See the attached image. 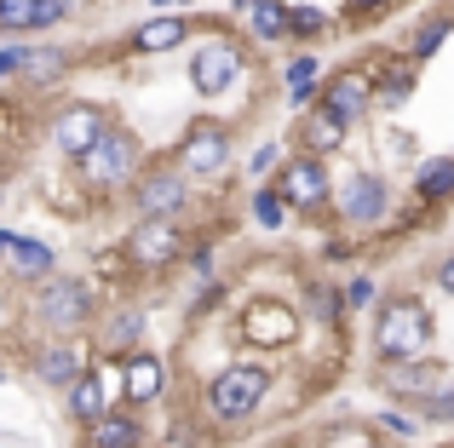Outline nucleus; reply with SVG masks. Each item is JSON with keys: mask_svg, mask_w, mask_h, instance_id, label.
Segmentation results:
<instances>
[{"mask_svg": "<svg viewBox=\"0 0 454 448\" xmlns=\"http://www.w3.org/2000/svg\"><path fill=\"white\" fill-rule=\"evenodd\" d=\"M69 167H75V184H81V190L115 196V190H127V184L138 179V167H145V144H138L133 127L110 121V133H104L81 161H69Z\"/></svg>", "mask_w": 454, "mask_h": 448, "instance_id": "obj_7", "label": "nucleus"}, {"mask_svg": "<svg viewBox=\"0 0 454 448\" xmlns=\"http://www.w3.org/2000/svg\"><path fill=\"white\" fill-rule=\"evenodd\" d=\"M265 184L282 196L288 219L300 213L305 224H310V219H317V224H333V219H328V202H333V173H328V161H310V156H282V167L270 173Z\"/></svg>", "mask_w": 454, "mask_h": 448, "instance_id": "obj_9", "label": "nucleus"}, {"mask_svg": "<svg viewBox=\"0 0 454 448\" xmlns=\"http://www.w3.org/2000/svg\"><path fill=\"white\" fill-rule=\"evenodd\" d=\"M414 207L426 213H443L454 202V156H432V161H414V184H409Z\"/></svg>", "mask_w": 454, "mask_h": 448, "instance_id": "obj_26", "label": "nucleus"}, {"mask_svg": "<svg viewBox=\"0 0 454 448\" xmlns=\"http://www.w3.org/2000/svg\"><path fill=\"white\" fill-rule=\"evenodd\" d=\"M23 58H29V41H0V81H18Z\"/></svg>", "mask_w": 454, "mask_h": 448, "instance_id": "obj_40", "label": "nucleus"}, {"mask_svg": "<svg viewBox=\"0 0 454 448\" xmlns=\"http://www.w3.org/2000/svg\"><path fill=\"white\" fill-rule=\"evenodd\" d=\"M150 6H155V12H190L196 0H150Z\"/></svg>", "mask_w": 454, "mask_h": 448, "instance_id": "obj_44", "label": "nucleus"}, {"mask_svg": "<svg viewBox=\"0 0 454 448\" xmlns=\"http://www.w3.org/2000/svg\"><path fill=\"white\" fill-rule=\"evenodd\" d=\"M6 288H41L46 276H58V247L41 242V236H12V253H6Z\"/></svg>", "mask_w": 454, "mask_h": 448, "instance_id": "obj_21", "label": "nucleus"}, {"mask_svg": "<svg viewBox=\"0 0 454 448\" xmlns=\"http://www.w3.org/2000/svg\"><path fill=\"white\" fill-rule=\"evenodd\" d=\"M104 311V293L81 270H58L41 288H29V322L46 328V339H81Z\"/></svg>", "mask_w": 454, "mask_h": 448, "instance_id": "obj_2", "label": "nucleus"}, {"mask_svg": "<svg viewBox=\"0 0 454 448\" xmlns=\"http://www.w3.org/2000/svg\"><path fill=\"white\" fill-rule=\"evenodd\" d=\"M391 6H397V0H345L333 23H345V29H368V23H380Z\"/></svg>", "mask_w": 454, "mask_h": 448, "instance_id": "obj_36", "label": "nucleus"}, {"mask_svg": "<svg viewBox=\"0 0 454 448\" xmlns=\"http://www.w3.org/2000/svg\"><path fill=\"white\" fill-rule=\"evenodd\" d=\"M115 368V397H121V408H155L167 397V357L161 351H127L121 362H110Z\"/></svg>", "mask_w": 454, "mask_h": 448, "instance_id": "obj_14", "label": "nucleus"}, {"mask_svg": "<svg viewBox=\"0 0 454 448\" xmlns=\"http://www.w3.org/2000/svg\"><path fill=\"white\" fill-rule=\"evenodd\" d=\"M449 35H454V6H437V12H426V18L414 23L409 35H403L397 58H409L414 69H426V64H432V58L449 46Z\"/></svg>", "mask_w": 454, "mask_h": 448, "instance_id": "obj_23", "label": "nucleus"}, {"mask_svg": "<svg viewBox=\"0 0 454 448\" xmlns=\"http://www.w3.org/2000/svg\"><path fill=\"white\" fill-rule=\"evenodd\" d=\"M363 75H368V87H374V110L380 115H397L403 104L414 98V87H420V69H414L409 58H397V46H391V52H368Z\"/></svg>", "mask_w": 454, "mask_h": 448, "instance_id": "obj_19", "label": "nucleus"}, {"mask_svg": "<svg viewBox=\"0 0 454 448\" xmlns=\"http://www.w3.org/2000/svg\"><path fill=\"white\" fill-rule=\"evenodd\" d=\"M110 397H115V368H110V362H87V368H81V380L64 385V408H69V420H75L81 431H87L104 408H115Z\"/></svg>", "mask_w": 454, "mask_h": 448, "instance_id": "obj_20", "label": "nucleus"}, {"mask_svg": "<svg viewBox=\"0 0 454 448\" xmlns=\"http://www.w3.org/2000/svg\"><path fill=\"white\" fill-rule=\"evenodd\" d=\"M145 328H150V311H145V299H104V311H98V322L87 328L92 334V351H98V362H121L127 351H138L145 345Z\"/></svg>", "mask_w": 454, "mask_h": 448, "instance_id": "obj_12", "label": "nucleus"}, {"mask_svg": "<svg viewBox=\"0 0 454 448\" xmlns=\"http://www.w3.org/2000/svg\"><path fill=\"white\" fill-rule=\"evenodd\" d=\"M167 161L184 173V184L231 179V167H236V127L219 121V115H196V121H184V133H178V144H173Z\"/></svg>", "mask_w": 454, "mask_h": 448, "instance_id": "obj_5", "label": "nucleus"}, {"mask_svg": "<svg viewBox=\"0 0 454 448\" xmlns=\"http://www.w3.org/2000/svg\"><path fill=\"white\" fill-rule=\"evenodd\" d=\"M317 110H328L340 127H363L374 115V87H368L363 64H345V69H328L317 87Z\"/></svg>", "mask_w": 454, "mask_h": 448, "instance_id": "obj_15", "label": "nucleus"}, {"mask_svg": "<svg viewBox=\"0 0 454 448\" xmlns=\"http://www.w3.org/2000/svg\"><path fill=\"white\" fill-rule=\"evenodd\" d=\"M432 282H437V293H449V299H454V247L432 265Z\"/></svg>", "mask_w": 454, "mask_h": 448, "instance_id": "obj_42", "label": "nucleus"}, {"mask_svg": "<svg viewBox=\"0 0 454 448\" xmlns=\"http://www.w3.org/2000/svg\"><path fill=\"white\" fill-rule=\"evenodd\" d=\"M201 41L190 46V58H184V75H190V87H196V98H207V104H219V98H231L236 87L247 81V69H254V46L242 41V35H231L224 23H201Z\"/></svg>", "mask_w": 454, "mask_h": 448, "instance_id": "obj_3", "label": "nucleus"}, {"mask_svg": "<svg viewBox=\"0 0 454 448\" xmlns=\"http://www.w3.org/2000/svg\"><path fill=\"white\" fill-rule=\"evenodd\" d=\"M409 414L420 420V426H454V374H449L443 385H437L432 397H426V403H414Z\"/></svg>", "mask_w": 454, "mask_h": 448, "instance_id": "obj_33", "label": "nucleus"}, {"mask_svg": "<svg viewBox=\"0 0 454 448\" xmlns=\"http://www.w3.org/2000/svg\"><path fill=\"white\" fill-rule=\"evenodd\" d=\"M368 426H374L380 437H391V443H414V437H420V420H414L409 408H380Z\"/></svg>", "mask_w": 454, "mask_h": 448, "instance_id": "obj_34", "label": "nucleus"}, {"mask_svg": "<svg viewBox=\"0 0 454 448\" xmlns=\"http://www.w3.org/2000/svg\"><path fill=\"white\" fill-rule=\"evenodd\" d=\"M18 322V305H12V288H6V276H0V334Z\"/></svg>", "mask_w": 454, "mask_h": 448, "instance_id": "obj_43", "label": "nucleus"}, {"mask_svg": "<svg viewBox=\"0 0 454 448\" xmlns=\"http://www.w3.org/2000/svg\"><path fill=\"white\" fill-rule=\"evenodd\" d=\"M363 448H380V443H363Z\"/></svg>", "mask_w": 454, "mask_h": 448, "instance_id": "obj_46", "label": "nucleus"}, {"mask_svg": "<svg viewBox=\"0 0 454 448\" xmlns=\"http://www.w3.org/2000/svg\"><path fill=\"white\" fill-rule=\"evenodd\" d=\"M35 35V0H0V41Z\"/></svg>", "mask_w": 454, "mask_h": 448, "instance_id": "obj_35", "label": "nucleus"}, {"mask_svg": "<svg viewBox=\"0 0 454 448\" xmlns=\"http://www.w3.org/2000/svg\"><path fill=\"white\" fill-rule=\"evenodd\" d=\"M345 144H351V127H340L328 110H305V115H294V156L333 161Z\"/></svg>", "mask_w": 454, "mask_h": 448, "instance_id": "obj_22", "label": "nucleus"}, {"mask_svg": "<svg viewBox=\"0 0 454 448\" xmlns=\"http://www.w3.org/2000/svg\"><path fill=\"white\" fill-rule=\"evenodd\" d=\"M12 236H18V230H12V224H0V265H6V253H12Z\"/></svg>", "mask_w": 454, "mask_h": 448, "instance_id": "obj_45", "label": "nucleus"}, {"mask_svg": "<svg viewBox=\"0 0 454 448\" xmlns=\"http://www.w3.org/2000/svg\"><path fill=\"white\" fill-rule=\"evenodd\" d=\"M391 213H397V196H391V179H386V173L356 167V173H345V179L333 184V202H328L333 230L368 236V230H380V224H391Z\"/></svg>", "mask_w": 454, "mask_h": 448, "instance_id": "obj_6", "label": "nucleus"}, {"mask_svg": "<svg viewBox=\"0 0 454 448\" xmlns=\"http://www.w3.org/2000/svg\"><path fill=\"white\" fill-rule=\"evenodd\" d=\"M190 184H184V173L173 167L167 156H155L138 167V179L127 184V207H133V219H184L190 213Z\"/></svg>", "mask_w": 454, "mask_h": 448, "instance_id": "obj_10", "label": "nucleus"}, {"mask_svg": "<svg viewBox=\"0 0 454 448\" xmlns=\"http://www.w3.org/2000/svg\"><path fill=\"white\" fill-rule=\"evenodd\" d=\"M247 219H254L259 230H282V224H288V207H282V196L270 190V184H254V196H247Z\"/></svg>", "mask_w": 454, "mask_h": 448, "instance_id": "obj_32", "label": "nucleus"}, {"mask_svg": "<svg viewBox=\"0 0 454 448\" xmlns=\"http://www.w3.org/2000/svg\"><path fill=\"white\" fill-rule=\"evenodd\" d=\"M386 144H391V161H403V167L420 161V156H414V150H420V138H414V133H386Z\"/></svg>", "mask_w": 454, "mask_h": 448, "instance_id": "obj_41", "label": "nucleus"}, {"mask_svg": "<svg viewBox=\"0 0 454 448\" xmlns=\"http://www.w3.org/2000/svg\"><path fill=\"white\" fill-rule=\"evenodd\" d=\"M201 35V18H190V12H150L145 23H133L121 41V52L133 58H167L178 52V46H190Z\"/></svg>", "mask_w": 454, "mask_h": 448, "instance_id": "obj_18", "label": "nucleus"}, {"mask_svg": "<svg viewBox=\"0 0 454 448\" xmlns=\"http://www.w3.org/2000/svg\"><path fill=\"white\" fill-rule=\"evenodd\" d=\"M300 334H305L300 311H294L288 299H277V293H259V299L242 311V339H247V345L288 351V345H300Z\"/></svg>", "mask_w": 454, "mask_h": 448, "instance_id": "obj_17", "label": "nucleus"}, {"mask_svg": "<svg viewBox=\"0 0 454 448\" xmlns=\"http://www.w3.org/2000/svg\"><path fill=\"white\" fill-rule=\"evenodd\" d=\"M449 374L454 368H449V362H437V357H409V362H380L374 385L391 397V408H414V403H426Z\"/></svg>", "mask_w": 454, "mask_h": 448, "instance_id": "obj_13", "label": "nucleus"}, {"mask_svg": "<svg viewBox=\"0 0 454 448\" xmlns=\"http://www.w3.org/2000/svg\"><path fill=\"white\" fill-rule=\"evenodd\" d=\"M374 305H380V282L368 276V270H351V276L340 282V311L363 316V311H374Z\"/></svg>", "mask_w": 454, "mask_h": 448, "instance_id": "obj_31", "label": "nucleus"}, {"mask_svg": "<svg viewBox=\"0 0 454 448\" xmlns=\"http://www.w3.org/2000/svg\"><path fill=\"white\" fill-rule=\"evenodd\" d=\"M356 253H363V242H356V236H345V230H328V242H322V259H328V265H351Z\"/></svg>", "mask_w": 454, "mask_h": 448, "instance_id": "obj_38", "label": "nucleus"}, {"mask_svg": "<svg viewBox=\"0 0 454 448\" xmlns=\"http://www.w3.org/2000/svg\"><path fill=\"white\" fill-rule=\"evenodd\" d=\"M277 167H282V144H277V138H265V144H254V156H247V179H254V184H265V179H270Z\"/></svg>", "mask_w": 454, "mask_h": 448, "instance_id": "obj_37", "label": "nucleus"}, {"mask_svg": "<svg viewBox=\"0 0 454 448\" xmlns=\"http://www.w3.org/2000/svg\"><path fill=\"white\" fill-rule=\"evenodd\" d=\"M305 316H310V328H317V334H340V328H345V311H340V282L310 276V282H305Z\"/></svg>", "mask_w": 454, "mask_h": 448, "instance_id": "obj_29", "label": "nucleus"}, {"mask_svg": "<svg viewBox=\"0 0 454 448\" xmlns=\"http://www.w3.org/2000/svg\"><path fill=\"white\" fill-rule=\"evenodd\" d=\"M333 29H340L333 12H322L317 0H288V6H282V41H294L300 52H317Z\"/></svg>", "mask_w": 454, "mask_h": 448, "instance_id": "obj_24", "label": "nucleus"}, {"mask_svg": "<svg viewBox=\"0 0 454 448\" xmlns=\"http://www.w3.org/2000/svg\"><path fill=\"white\" fill-rule=\"evenodd\" d=\"M110 121H115L110 104H98V98H69V104H58V110L46 115V144H52L64 161H81L104 133H110Z\"/></svg>", "mask_w": 454, "mask_h": 448, "instance_id": "obj_11", "label": "nucleus"}, {"mask_svg": "<svg viewBox=\"0 0 454 448\" xmlns=\"http://www.w3.org/2000/svg\"><path fill=\"white\" fill-rule=\"evenodd\" d=\"M437 339V316L420 293H380L374 305V334H368V351L374 362H409V357H432Z\"/></svg>", "mask_w": 454, "mask_h": 448, "instance_id": "obj_1", "label": "nucleus"}, {"mask_svg": "<svg viewBox=\"0 0 454 448\" xmlns=\"http://www.w3.org/2000/svg\"><path fill=\"white\" fill-rule=\"evenodd\" d=\"M75 12V0H35V35H46V29H58V23Z\"/></svg>", "mask_w": 454, "mask_h": 448, "instance_id": "obj_39", "label": "nucleus"}, {"mask_svg": "<svg viewBox=\"0 0 454 448\" xmlns=\"http://www.w3.org/2000/svg\"><path fill=\"white\" fill-rule=\"evenodd\" d=\"M145 443H150V426L121 403L104 408V414L87 426V448H145Z\"/></svg>", "mask_w": 454, "mask_h": 448, "instance_id": "obj_25", "label": "nucleus"}, {"mask_svg": "<svg viewBox=\"0 0 454 448\" xmlns=\"http://www.w3.org/2000/svg\"><path fill=\"white\" fill-rule=\"evenodd\" d=\"M92 362V351L81 339H35L23 351V380L46 385V391H64L69 380H81V368Z\"/></svg>", "mask_w": 454, "mask_h": 448, "instance_id": "obj_16", "label": "nucleus"}, {"mask_svg": "<svg viewBox=\"0 0 454 448\" xmlns=\"http://www.w3.org/2000/svg\"><path fill=\"white\" fill-rule=\"evenodd\" d=\"M322 58L317 52H294L288 58V69H282V92H288V110L294 115H305V110H317V87H322Z\"/></svg>", "mask_w": 454, "mask_h": 448, "instance_id": "obj_27", "label": "nucleus"}, {"mask_svg": "<svg viewBox=\"0 0 454 448\" xmlns=\"http://www.w3.org/2000/svg\"><path fill=\"white\" fill-rule=\"evenodd\" d=\"M270 380H277V374H270L265 362H231V368H213L207 380H201V414H207L213 426H242V420H254L259 408H265Z\"/></svg>", "mask_w": 454, "mask_h": 448, "instance_id": "obj_4", "label": "nucleus"}, {"mask_svg": "<svg viewBox=\"0 0 454 448\" xmlns=\"http://www.w3.org/2000/svg\"><path fill=\"white\" fill-rule=\"evenodd\" d=\"M282 6L288 0H231V12L247 29V46H277L282 41Z\"/></svg>", "mask_w": 454, "mask_h": 448, "instance_id": "obj_28", "label": "nucleus"}, {"mask_svg": "<svg viewBox=\"0 0 454 448\" xmlns=\"http://www.w3.org/2000/svg\"><path fill=\"white\" fill-rule=\"evenodd\" d=\"M190 242H196V236H190L184 219H133L115 247H121V259H127L133 276H161V270L184 265Z\"/></svg>", "mask_w": 454, "mask_h": 448, "instance_id": "obj_8", "label": "nucleus"}, {"mask_svg": "<svg viewBox=\"0 0 454 448\" xmlns=\"http://www.w3.org/2000/svg\"><path fill=\"white\" fill-rule=\"evenodd\" d=\"M69 69H75V52H69V46H29V58H23V75H18V81L52 87V81H64Z\"/></svg>", "mask_w": 454, "mask_h": 448, "instance_id": "obj_30", "label": "nucleus"}]
</instances>
